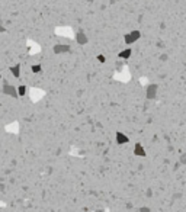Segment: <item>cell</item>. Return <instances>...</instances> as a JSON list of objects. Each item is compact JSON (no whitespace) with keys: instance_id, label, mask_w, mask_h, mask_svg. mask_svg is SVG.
<instances>
[{"instance_id":"obj_1","label":"cell","mask_w":186,"mask_h":212,"mask_svg":"<svg viewBox=\"0 0 186 212\" xmlns=\"http://www.w3.org/2000/svg\"><path fill=\"white\" fill-rule=\"evenodd\" d=\"M2 92H3V95H6V96H10V98H13V99H17V98H19V95H17V89L15 87V86H13V84H10L8 80H3Z\"/></svg>"},{"instance_id":"obj_2","label":"cell","mask_w":186,"mask_h":212,"mask_svg":"<svg viewBox=\"0 0 186 212\" xmlns=\"http://www.w3.org/2000/svg\"><path fill=\"white\" fill-rule=\"evenodd\" d=\"M140 36H141V32L140 31H131L130 33H125L124 35V41L127 45H131V44H134V42H137L140 39Z\"/></svg>"},{"instance_id":"obj_3","label":"cell","mask_w":186,"mask_h":212,"mask_svg":"<svg viewBox=\"0 0 186 212\" xmlns=\"http://www.w3.org/2000/svg\"><path fill=\"white\" fill-rule=\"evenodd\" d=\"M52 51H54V54H65V52L71 51V47L67 44H57V45H54Z\"/></svg>"},{"instance_id":"obj_4","label":"cell","mask_w":186,"mask_h":212,"mask_svg":"<svg viewBox=\"0 0 186 212\" xmlns=\"http://www.w3.org/2000/svg\"><path fill=\"white\" fill-rule=\"evenodd\" d=\"M157 90H159V86H157V84H150V86H147L146 98L147 99H156V96H157Z\"/></svg>"},{"instance_id":"obj_5","label":"cell","mask_w":186,"mask_h":212,"mask_svg":"<svg viewBox=\"0 0 186 212\" xmlns=\"http://www.w3.org/2000/svg\"><path fill=\"white\" fill-rule=\"evenodd\" d=\"M74 39H76V42H77L79 45H86V44L89 42V38H87V35L83 32V31H79V32L76 33Z\"/></svg>"},{"instance_id":"obj_6","label":"cell","mask_w":186,"mask_h":212,"mask_svg":"<svg viewBox=\"0 0 186 212\" xmlns=\"http://www.w3.org/2000/svg\"><path fill=\"white\" fill-rule=\"evenodd\" d=\"M115 141H116V144L118 145H124V144H127L130 138H128V135H125L124 132H116V135H115Z\"/></svg>"},{"instance_id":"obj_7","label":"cell","mask_w":186,"mask_h":212,"mask_svg":"<svg viewBox=\"0 0 186 212\" xmlns=\"http://www.w3.org/2000/svg\"><path fill=\"white\" fill-rule=\"evenodd\" d=\"M134 155H138V157H146L147 155L144 147H143L140 142H137V144L134 145Z\"/></svg>"},{"instance_id":"obj_8","label":"cell","mask_w":186,"mask_h":212,"mask_svg":"<svg viewBox=\"0 0 186 212\" xmlns=\"http://www.w3.org/2000/svg\"><path fill=\"white\" fill-rule=\"evenodd\" d=\"M9 70H10V73L13 74L15 79H19V77H20V64H19V63L15 64V65H12Z\"/></svg>"},{"instance_id":"obj_9","label":"cell","mask_w":186,"mask_h":212,"mask_svg":"<svg viewBox=\"0 0 186 212\" xmlns=\"http://www.w3.org/2000/svg\"><path fill=\"white\" fill-rule=\"evenodd\" d=\"M132 55V49L131 48H125V49H122L121 52L118 54V57L122 58V60H128V58Z\"/></svg>"},{"instance_id":"obj_10","label":"cell","mask_w":186,"mask_h":212,"mask_svg":"<svg viewBox=\"0 0 186 212\" xmlns=\"http://www.w3.org/2000/svg\"><path fill=\"white\" fill-rule=\"evenodd\" d=\"M16 89H17V95H19V98H24L25 95H26V86H25V84H19Z\"/></svg>"},{"instance_id":"obj_11","label":"cell","mask_w":186,"mask_h":212,"mask_svg":"<svg viewBox=\"0 0 186 212\" xmlns=\"http://www.w3.org/2000/svg\"><path fill=\"white\" fill-rule=\"evenodd\" d=\"M31 70H32V73L38 74V73L42 71V65H41V64H33L32 67H31Z\"/></svg>"},{"instance_id":"obj_12","label":"cell","mask_w":186,"mask_h":212,"mask_svg":"<svg viewBox=\"0 0 186 212\" xmlns=\"http://www.w3.org/2000/svg\"><path fill=\"white\" fill-rule=\"evenodd\" d=\"M138 212H151V209H150L148 206H141V208L138 209Z\"/></svg>"},{"instance_id":"obj_13","label":"cell","mask_w":186,"mask_h":212,"mask_svg":"<svg viewBox=\"0 0 186 212\" xmlns=\"http://www.w3.org/2000/svg\"><path fill=\"white\" fill-rule=\"evenodd\" d=\"M96 60H97V61H99V63H105V60H106V58H105V55H102V54H99V55H97V57H96Z\"/></svg>"},{"instance_id":"obj_14","label":"cell","mask_w":186,"mask_h":212,"mask_svg":"<svg viewBox=\"0 0 186 212\" xmlns=\"http://www.w3.org/2000/svg\"><path fill=\"white\" fill-rule=\"evenodd\" d=\"M180 164H186V154H182L180 155V160H179Z\"/></svg>"},{"instance_id":"obj_15","label":"cell","mask_w":186,"mask_h":212,"mask_svg":"<svg viewBox=\"0 0 186 212\" xmlns=\"http://www.w3.org/2000/svg\"><path fill=\"white\" fill-rule=\"evenodd\" d=\"M5 32H6V28H5L3 25L0 23V33H5Z\"/></svg>"},{"instance_id":"obj_16","label":"cell","mask_w":186,"mask_h":212,"mask_svg":"<svg viewBox=\"0 0 186 212\" xmlns=\"http://www.w3.org/2000/svg\"><path fill=\"white\" fill-rule=\"evenodd\" d=\"M182 198V195L180 193H176V195H173V199H180Z\"/></svg>"},{"instance_id":"obj_17","label":"cell","mask_w":186,"mask_h":212,"mask_svg":"<svg viewBox=\"0 0 186 212\" xmlns=\"http://www.w3.org/2000/svg\"><path fill=\"white\" fill-rule=\"evenodd\" d=\"M0 79H2V74H0Z\"/></svg>"}]
</instances>
